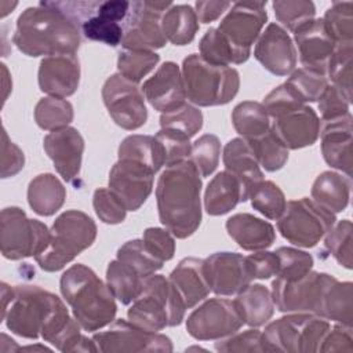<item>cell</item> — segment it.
Wrapping results in <instances>:
<instances>
[{"label": "cell", "mask_w": 353, "mask_h": 353, "mask_svg": "<svg viewBox=\"0 0 353 353\" xmlns=\"http://www.w3.org/2000/svg\"><path fill=\"white\" fill-rule=\"evenodd\" d=\"M1 320L15 335L28 339L41 336L61 352H98L94 339L81 334V325L70 317L62 299L39 285L12 287Z\"/></svg>", "instance_id": "cell-1"}, {"label": "cell", "mask_w": 353, "mask_h": 353, "mask_svg": "<svg viewBox=\"0 0 353 353\" xmlns=\"http://www.w3.org/2000/svg\"><path fill=\"white\" fill-rule=\"evenodd\" d=\"M80 26L55 1L28 7L17 19L12 43L28 57L76 54L80 47Z\"/></svg>", "instance_id": "cell-2"}, {"label": "cell", "mask_w": 353, "mask_h": 353, "mask_svg": "<svg viewBox=\"0 0 353 353\" xmlns=\"http://www.w3.org/2000/svg\"><path fill=\"white\" fill-rule=\"evenodd\" d=\"M201 176L188 159L167 165L156 186L161 225L176 239L192 236L201 222Z\"/></svg>", "instance_id": "cell-3"}, {"label": "cell", "mask_w": 353, "mask_h": 353, "mask_svg": "<svg viewBox=\"0 0 353 353\" xmlns=\"http://www.w3.org/2000/svg\"><path fill=\"white\" fill-rule=\"evenodd\" d=\"M59 290L83 330L98 331L114 320L116 298L91 268L72 265L62 273Z\"/></svg>", "instance_id": "cell-4"}, {"label": "cell", "mask_w": 353, "mask_h": 353, "mask_svg": "<svg viewBox=\"0 0 353 353\" xmlns=\"http://www.w3.org/2000/svg\"><path fill=\"white\" fill-rule=\"evenodd\" d=\"M185 302L170 279L152 274L143 280L141 294L127 310L128 321L157 332L165 327L179 325L185 317Z\"/></svg>", "instance_id": "cell-5"}, {"label": "cell", "mask_w": 353, "mask_h": 353, "mask_svg": "<svg viewBox=\"0 0 353 353\" xmlns=\"http://www.w3.org/2000/svg\"><path fill=\"white\" fill-rule=\"evenodd\" d=\"M181 72L186 98L197 106L226 105L240 88V76L234 68L210 63L200 54L188 55Z\"/></svg>", "instance_id": "cell-6"}, {"label": "cell", "mask_w": 353, "mask_h": 353, "mask_svg": "<svg viewBox=\"0 0 353 353\" xmlns=\"http://www.w3.org/2000/svg\"><path fill=\"white\" fill-rule=\"evenodd\" d=\"M95 239L97 225L92 218L83 211L68 210L54 221L50 243L34 259L43 270L58 272L91 247Z\"/></svg>", "instance_id": "cell-7"}, {"label": "cell", "mask_w": 353, "mask_h": 353, "mask_svg": "<svg viewBox=\"0 0 353 353\" xmlns=\"http://www.w3.org/2000/svg\"><path fill=\"white\" fill-rule=\"evenodd\" d=\"M330 328V323L323 317L294 313L269 323L262 334L270 352L313 353L319 352Z\"/></svg>", "instance_id": "cell-8"}, {"label": "cell", "mask_w": 353, "mask_h": 353, "mask_svg": "<svg viewBox=\"0 0 353 353\" xmlns=\"http://www.w3.org/2000/svg\"><path fill=\"white\" fill-rule=\"evenodd\" d=\"M335 221L334 212L312 199L302 197L287 203L284 212L277 219V229L291 244L312 248L327 234Z\"/></svg>", "instance_id": "cell-9"}, {"label": "cell", "mask_w": 353, "mask_h": 353, "mask_svg": "<svg viewBox=\"0 0 353 353\" xmlns=\"http://www.w3.org/2000/svg\"><path fill=\"white\" fill-rule=\"evenodd\" d=\"M46 223L30 219L19 207H6L0 215V248L4 258L18 261L36 256L50 243Z\"/></svg>", "instance_id": "cell-10"}, {"label": "cell", "mask_w": 353, "mask_h": 353, "mask_svg": "<svg viewBox=\"0 0 353 353\" xmlns=\"http://www.w3.org/2000/svg\"><path fill=\"white\" fill-rule=\"evenodd\" d=\"M336 279L328 273L310 270L298 280L276 277L272 281V296L277 310L283 313H312L319 316L328 287Z\"/></svg>", "instance_id": "cell-11"}, {"label": "cell", "mask_w": 353, "mask_h": 353, "mask_svg": "<svg viewBox=\"0 0 353 353\" xmlns=\"http://www.w3.org/2000/svg\"><path fill=\"white\" fill-rule=\"evenodd\" d=\"M171 6L170 1H132L123 25L121 46L125 50L142 51L163 48L167 39L161 29V18Z\"/></svg>", "instance_id": "cell-12"}, {"label": "cell", "mask_w": 353, "mask_h": 353, "mask_svg": "<svg viewBox=\"0 0 353 353\" xmlns=\"http://www.w3.org/2000/svg\"><path fill=\"white\" fill-rule=\"evenodd\" d=\"M243 324L234 299L211 298L189 314L186 331L197 341H218L237 332Z\"/></svg>", "instance_id": "cell-13"}, {"label": "cell", "mask_w": 353, "mask_h": 353, "mask_svg": "<svg viewBox=\"0 0 353 353\" xmlns=\"http://www.w3.org/2000/svg\"><path fill=\"white\" fill-rule=\"evenodd\" d=\"M103 103L113 121L128 131L138 130L148 120L145 95L137 83L114 73L102 87Z\"/></svg>", "instance_id": "cell-14"}, {"label": "cell", "mask_w": 353, "mask_h": 353, "mask_svg": "<svg viewBox=\"0 0 353 353\" xmlns=\"http://www.w3.org/2000/svg\"><path fill=\"white\" fill-rule=\"evenodd\" d=\"M98 352L116 353V352H172V342L168 336L157 332L143 330L131 321L119 319L112 321L106 331L92 335Z\"/></svg>", "instance_id": "cell-15"}, {"label": "cell", "mask_w": 353, "mask_h": 353, "mask_svg": "<svg viewBox=\"0 0 353 353\" xmlns=\"http://www.w3.org/2000/svg\"><path fill=\"white\" fill-rule=\"evenodd\" d=\"M156 171L137 160L119 159L109 172V189L127 211L139 210L153 190Z\"/></svg>", "instance_id": "cell-16"}, {"label": "cell", "mask_w": 353, "mask_h": 353, "mask_svg": "<svg viewBox=\"0 0 353 353\" xmlns=\"http://www.w3.org/2000/svg\"><path fill=\"white\" fill-rule=\"evenodd\" d=\"M265 7L266 1L234 3L221 21L218 30L234 48L251 54V46L258 40L268 19Z\"/></svg>", "instance_id": "cell-17"}, {"label": "cell", "mask_w": 353, "mask_h": 353, "mask_svg": "<svg viewBox=\"0 0 353 353\" xmlns=\"http://www.w3.org/2000/svg\"><path fill=\"white\" fill-rule=\"evenodd\" d=\"M205 274L211 291L221 296H230L251 284L245 256L237 252H215L204 259Z\"/></svg>", "instance_id": "cell-18"}, {"label": "cell", "mask_w": 353, "mask_h": 353, "mask_svg": "<svg viewBox=\"0 0 353 353\" xmlns=\"http://www.w3.org/2000/svg\"><path fill=\"white\" fill-rule=\"evenodd\" d=\"M255 59L272 74L287 76L296 66V50L287 33L279 23H269L259 34L254 50Z\"/></svg>", "instance_id": "cell-19"}, {"label": "cell", "mask_w": 353, "mask_h": 353, "mask_svg": "<svg viewBox=\"0 0 353 353\" xmlns=\"http://www.w3.org/2000/svg\"><path fill=\"white\" fill-rule=\"evenodd\" d=\"M270 128L287 149L312 146L320 137L321 121L314 109L302 105L270 120Z\"/></svg>", "instance_id": "cell-20"}, {"label": "cell", "mask_w": 353, "mask_h": 353, "mask_svg": "<svg viewBox=\"0 0 353 353\" xmlns=\"http://www.w3.org/2000/svg\"><path fill=\"white\" fill-rule=\"evenodd\" d=\"M145 99L159 112L168 113L185 105L183 77L175 62H164L141 87Z\"/></svg>", "instance_id": "cell-21"}, {"label": "cell", "mask_w": 353, "mask_h": 353, "mask_svg": "<svg viewBox=\"0 0 353 353\" xmlns=\"http://www.w3.org/2000/svg\"><path fill=\"white\" fill-rule=\"evenodd\" d=\"M43 146L57 172L66 182H73L80 174L84 152V139L79 130L68 125L51 131L44 137Z\"/></svg>", "instance_id": "cell-22"}, {"label": "cell", "mask_w": 353, "mask_h": 353, "mask_svg": "<svg viewBox=\"0 0 353 353\" xmlns=\"http://www.w3.org/2000/svg\"><path fill=\"white\" fill-rule=\"evenodd\" d=\"M39 87L48 97L68 98L80 83V62L76 54L51 55L41 59L39 66Z\"/></svg>", "instance_id": "cell-23"}, {"label": "cell", "mask_w": 353, "mask_h": 353, "mask_svg": "<svg viewBox=\"0 0 353 353\" xmlns=\"http://www.w3.org/2000/svg\"><path fill=\"white\" fill-rule=\"evenodd\" d=\"M294 39L303 68L325 74L328 59L332 55L336 43L327 32L323 18L312 19L298 28L294 32Z\"/></svg>", "instance_id": "cell-24"}, {"label": "cell", "mask_w": 353, "mask_h": 353, "mask_svg": "<svg viewBox=\"0 0 353 353\" xmlns=\"http://www.w3.org/2000/svg\"><path fill=\"white\" fill-rule=\"evenodd\" d=\"M352 114L350 112L342 117L324 121L320 128L321 153L328 165L352 176Z\"/></svg>", "instance_id": "cell-25"}, {"label": "cell", "mask_w": 353, "mask_h": 353, "mask_svg": "<svg viewBox=\"0 0 353 353\" xmlns=\"http://www.w3.org/2000/svg\"><path fill=\"white\" fill-rule=\"evenodd\" d=\"M223 165L240 183L241 201H247L254 189L263 181L259 163L244 138H233L223 148Z\"/></svg>", "instance_id": "cell-26"}, {"label": "cell", "mask_w": 353, "mask_h": 353, "mask_svg": "<svg viewBox=\"0 0 353 353\" xmlns=\"http://www.w3.org/2000/svg\"><path fill=\"white\" fill-rule=\"evenodd\" d=\"M170 281L182 296L186 309L196 306L211 292L204 259L200 258H183L171 272Z\"/></svg>", "instance_id": "cell-27"}, {"label": "cell", "mask_w": 353, "mask_h": 353, "mask_svg": "<svg viewBox=\"0 0 353 353\" xmlns=\"http://www.w3.org/2000/svg\"><path fill=\"white\" fill-rule=\"evenodd\" d=\"M226 230L245 251L266 250L276 240V232L270 222L247 212L232 215L226 221Z\"/></svg>", "instance_id": "cell-28"}, {"label": "cell", "mask_w": 353, "mask_h": 353, "mask_svg": "<svg viewBox=\"0 0 353 353\" xmlns=\"http://www.w3.org/2000/svg\"><path fill=\"white\" fill-rule=\"evenodd\" d=\"M65 199L66 189L54 174H40L28 186V203L41 216L54 215L63 205Z\"/></svg>", "instance_id": "cell-29"}, {"label": "cell", "mask_w": 353, "mask_h": 353, "mask_svg": "<svg viewBox=\"0 0 353 353\" xmlns=\"http://www.w3.org/2000/svg\"><path fill=\"white\" fill-rule=\"evenodd\" d=\"M350 188L349 176L334 171H324L313 182L312 199L334 214L342 212L349 204Z\"/></svg>", "instance_id": "cell-30"}, {"label": "cell", "mask_w": 353, "mask_h": 353, "mask_svg": "<svg viewBox=\"0 0 353 353\" xmlns=\"http://www.w3.org/2000/svg\"><path fill=\"white\" fill-rule=\"evenodd\" d=\"M244 324L258 328L266 324L274 313L272 291L262 284H248L234 299Z\"/></svg>", "instance_id": "cell-31"}, {"label": "cell", "mask_w": 353, "mask_h": 353, "mask_svg": "<svg viewBox=\"0 0 353 353\" xmlns=\"http://www.w3.org/2000/svg\"><path fill=\"white\" fill-rule=\"evenodd\" d=\"M241 203V188L230 172H218L208 183L204 193L205 211L212 215H223Z\"/></svg>", "instance_id": "cell-32"}, {"label": "cell", "mask_w": 353, "mask_h": 353, "mask_svg": "<svg viewBox=\"0 0 353 353\" xmlns=\"http://www.w3.org/2000/svg\"><path fill=\"white\" fill-rule=\"evenodd\" d=\"M161 29L167 41L175 46L192 43L199 30L194 8L189 4H172L161 18Z\"/></svg>", "instance_id": "cell-33"}, {"label": "cell", "mask_w": 353, "mask_h": 353, "mask_svg": "<svg viewBox=\"0 0 353 353\" xmlns=\"http://www.w3.org/2000/svg\"><path fill=\"white\" fill-rule=\"evenodd\" d=\"M319 317L352 327L353 321V284L335 281L324 294Z\"/></svg>", "instance_id": "cell-34"}, {"label": "cell", "mask_w": 353, "mask_h": 353, "mask_svg": "<svg viewBox=\"0 0 353 353\" xmlns=\"http://www.w3.org/2000/svg\"><path fill=\"white\" fill-rule=\"evenodd\" d=\"M200 55L210 63L230 66L232 63L240 65L245 62L251 54H245L234 48L230 41L218 30V28H210L199 43Z\"/></svg>", "instance_id": "cell-35"}, {"label": "cell", "mask_w": 353, "mask_h": 353, "mask_svg": "<svg viewBox=\"0 0 353 353\" xmlns=\"http://www.w3.org/2000/svg\"><path fill=\"white\" fill-rule=\"evenodd\" d=\"M143 277L124 262L110 261L106 269V284L116 299L123 305L131 303L142 291Z\"/></svg>", "instance_id": "cell-36"}, {"label": "cell", "mask_w": 353, "mask_h": 353, "mask_svg": "<svg viewBox=\"0 0 353 353\" xmlns=\"http://www.w3.org/2000/svg\"><path fill=\"white\" fill-rule=\"evenodd\" d=\"M232 123L237 134L244 139H254L270 130V117L259 102L244 101L234 106Z\"/></svg>", "instance_id": "cell-37"}, {"label": "cell", "mask_w": 353, "mask_h": 353, "mask_svg": "<svg viewBox=\"0 0 353 353\" xmlns=\"http://www.w3.org/2000/svg\"><path fill=\"white\" fill-rule=\"evenodd\" d=\"M119 159H131L152 167L156 172L164 165L161 148L152 135H128L119 145Z\"/></svg>", "instance_id": "cell-38"}, {"label": "cell", "mask_w": 353, "mask_h": 353, "mask_svg": "<svg viewBox=\"0 0 353 353\" xmlns=\"http://www.w3.org/2000/svg\"><path fill=\"white\" fill-rule=\"evenodd\" d=\"M73 120V106L63 98H41L34 108V121L41 130L55 131L68 127Z\"/></svg>", "instance_id": "cell-39"}, {"label": "cell", "mask_w": 353, "mask_h": 353, "mask_svg": "<svg viewBox=\"0 0 353 353\" xmlns=\"http://www.w3.org/2000/svg\"><path fill=\"white\" fill-rule=\"evenodd\" d=\"M248 143L252 148L259 165H262L265 171L274 172L285 165L288 160V149L277 138L272 128L258 138L248 139Z\"/></svg>", "instance_id": "cell-40"}, {"label": "cell", "mask_w": 353, "mask_h": 353, "mask_svg": "<svg viewBox=\"0 0 353 353\" xmlns=\"http://www.w3.org/2000/svg\"><path fill=\"white\" fill-rule=\"evenodd\" d=\"M117 259L131 266L143 279L154 274L163 268L164 263L149 252L142 239H135L124 243L117 250Z\"/></svg>", "instance_id": "cell-41"}, {"label": "cell", "mask_w": 353, "mask_h": 353, "mask_svg": "<svg viewBox=\"0 0 353 353\" xmlns=\"http://www.w3.org/2000/svg\"><path fill=\"white\" fill-rule=\"evenodd\" d=\"M323 22L336 44L353 43V3L334 1L325 11Z\"/></svg>", "instance_id": "cell-42"}, {"label": "cell", "mask_w": 353, "mask_h": 353, "mask_svg": "<svg viewBox=\"0 0 353 353\" xmlns=\"http://www.w3.org/2000/svg\"><path fill=\"white\" fill-rule=\"evenodd\" d=\"M160 55L154 51L124 50L117 58V70L125 79L139 83L159 63Z\"/></svg>", "instance_id": "cell-43"}, {"label": "cell", "mask_w": 353, "mask_h": 353, "mask_svg": "<svg viewBox=\"0 0 353 353\" xmlns=\"http://www.w3.org/2000/svg\"><path fill=\"white\" fill-rule=\"evenodd\" d=\"M251 205L268 219L277 221L285 210L287 200L283 190L272 181H262L251 193Z\"/></svg>", "instance_id": "cell-44"}, {"label": "cell", "mask_w": 353, "mask_h": 353, "mask_svg": "<svg viewBox=\"0 0 353 353\" xmlns=\"http://www.w3.org/2000/svg\"><path fill=\"white\" fill-rule=\"evenodd\" d=\"M285 84L299 97L302 102H316L330 83L325 74L302 66L292 70Z\"/></svg>", "instance_id": "cell-45"}, {"label": "cell", "mask_w": 353, "mask_h": 353, "mask_svg": "<svg viewBox=\"0 0 353 353\" xmlns=\"http://www.w3.org/2000/svg\"><path fill=\"white\" fill-rule=\"evenodd\" d=\"M352 57L353 43L336 44L332 55L327 63L328 79L332 85L342 90L347 97L352 98Z\"/></svg>", "instance_id": "cell-46"}, {"label": "cell", "mask_w": 353, "mask_h": 353, "mask_svg": "<svg viewBox=\"0 0 353 353\" xmlns=\"http://www.w3.org/2000/svg\"><path fill=\"white\" fill-rule=\"evenodd\" d=\"M273 10L277 21L291 32L314 19L316 7L310 0H276Z\"/></svg>", "instance_id": "cell-47"}, {"label": "cell", "mask_w": 353, "mask_h": 353, "mask_svg": "<svg viewBox=\"0 0 353 353\" xmlns=\"http://www.w3.org/2000/svg\"><path fill=\"white\" fill-rule=\"evenodd\" d=\"M352 230V222L349 219H342L338 223H334V226L327 232L324 240L328 252L346 269H352L353 265Z\"/></svg>", "instance_id": "cell-48"}, {"label": "cell", "mask_w": 353, "mask_h": 353, "mask_svg": "<svg viewBox=\"0 0 353 353\" xmlns=\"http://www.w3.org/2000/svg\"><path fill=\"white\" fill-rule=\"evenodd\" d=\"M221 142L214 134H204L192 143L189 160L197 168L200 176H210L218 167Z\"/></svg>", "instance_id": "cell-49"}, {"label": "cell", "mask_w": 353, "mask_h": 353, "mask_svg": "<svg viewBox=\"0 0 353 353\" xmlns=\"http://www.w3.org/2000/svg\"><path fill=\"white\" fill-rule=\"evenodd\" d=\"M160 127L181 132L188 138H192L203 127V113L199 110V108L185 103L172 112L161 113Z\"/></svg>", "instance_id": "cell-50"}, {"label": "cell", "mask_w": 353, "mask_h": 353, "mask_svg": "<svg viewBox=\"0 0 353 353\" xmlns=\"http://www.w3.org/2000/svg\"><path fill=\"white\" fill-rule=\"evenodd\" d=\"M79 26H80V32L88 40L101 41L112 47H116L123 41V34H124L123 25L119 22H112L98 17L97 10L94 14L84 18Z\"/></svg>", "instance_id": "cell-51"}, {"label": "cell", "mask_w": 353, "mask_h": 353, "mask_svg": "<svg viewBox=\"0 0 353 353\" xmlns=\"http://www.w3.org/2000/svg\"><path fill=\"white\" fill-rule=\"evenodd\" d=\"M279 256L277 277L284 280H298L313 268V256L298 248L280 247L274 251Z\"/></svg>", "instance_id": "cell-52"}, {"label": "cell", "mask_w": 353, "mask_h": 353, "mask_svg": "<svg viewBox=\"0 0 353 353\" xmlns=\"http://www.w3.org/2000/svg\"><path fill=\"white\" fill-rule=\"evenodd\" d=\"M215 350L223 352V353H232V352H270L268 347V343L263 338V334L256 330L251 328L244 332H234L226 338L218 339L215 342Z\"/></svg>", "instance_id": "cell-53"}, {"label": "cell", "mask_w": 353, "mask_h": 353, "mask_svg": "<svg viewBox=\"0 0 353 353\" xmlns=\"http://www.w3.org/2000/svg\"><path fill=\"white\" fill-rule=\"evenodd\" d=\"M154 138L161 148L164 165H172L175 163H181L189 159L192 143L189 141L190 138H188L186 135L172 130L160 128Z\"/></svg>", "instance_id": "cell-54"}, {"label": "cell", "mask_w": 353, "mask_h": 353, "mask_svg": "<svg viewBox=\"0 0 353 353\" xmlns=\"http://www.w3.org/2000/svg\"><path fill=\"white\" fill-rule=\"evenodd\" d=\"M92 205L97 216L103 223L117 225L125 219L127 208L110 189H97L92 196Z\"/></svg>", "instance_id": "cell-55"}, {"label": "cell", "mask_w": 353, "mask_h": 353, "mask_svg": "<svg viewBox=\"0 0 353 353\" xmlns=\"http://www.w3.org/2000/svg\"><path fill=\"white\" fill-rule=\"evenodd\" d=\"M352 98L347 97L338 87L328 84L321 97L319 98V110L321 114V121H330L342 117L349 113Z\"/></svg>", "instance_id": "cell-56"}, {"label": "cell", "mask_w": 353, "mask_h": 353, "mask_svg": "<svg viewBox=\"0 0 353 353\" xmlns=\"http://www.w3.org/2000/svg\"><path fill=\"white\" fill-rule=\"evenodd\" d=\"M262 105L265 106L270 120L285 113L290 112L292 109H296L302 105H305V102H302L299 99V97L285 84H280L276 88H273L263 99Z\"/></svg>", "instance_id": "cell-57"}, {"label": "cell", "mask_w": 353, "mask_h": 353, "mask_svg": "<svg viewBox=\"0 0 353 353\" xmlns=\"http://www.w3.org/2000/svg\"><path fill=\"white\" fill-rule=\"evenodd\" d=\"M142 240L149 252L161 262L174 258L175 240L170 230L161 228H148L143 232Z\"/></svg>", "instance_id": "cell-58"}, {"label": "cell", "mask_w": 353, "mask_h": 353, "mask_svg": "<svg viewBox=\"0 0 353 353\" xmlns=\"http://www.w3.org/2000/svg\"><path fill=\"white\" fill-rule=\"evenodd\" d=\"M245 261L252 280H266L279 273V256L276 252L261 250L245 256Z\"/></svg>", "instance_id": "cell-59"}, {"label": "cell", "mask_w": 353, "mask_h": 353, "mask_svg": "<svg viewBox=\"0 0 353 353\" xmlns=\"http://www.w3.org/2000/svg\"><path fill=\"white\" fill-rule=\"evenodd\" d=\"M25 164L23 152L8 138L6 128L1 132V178L17 175Z\"/></svg>", "instance_id": "cell-60"}, {"label": "cell", "mask_w": 353, "mask_h": 353, "mask_svg": "<svg viewBox=\"0 0 353 353\" xmlns=\"http://www.w3.org/2000/svg\"><path fill=\"white\" fill-rule=\"evenodd\" d=\"M319 352H353L352 327L345 324H335L325 334Z\"/></svg>", "instance_id": "cell-61"}, {"label": "cell", "mask_w": 353, "mask_h": 353, "mask_svg": "<svg viewBox=\"0 0 353 353\" xmlns=\"http://www.w3.org/2000/svg\"><path fill=\"white\" fill-rule=\"evenodd\" d=\"M130 1L125 0H108V1H99L97 8V15L112 21V22H123L125 21L128 11H130Z\"/></svg>", "instance_id": "cell-62"}, {"label": "cell", "mask_w": 353, "mask_h": 353, "mask_svg": "<svg viewBox=\"0 0 353 353\" xmlns=\"http://www.w3.org/2000/svg\"><path fill=\"white\" fill-rule=\"evenodd\" d=\"M232 4L229 1H214V0H207V1H196L194 3V11L197 15L199 22L201 23H210L215 19H218Z\"/></svg>", "instance_id": "cell-63"}, {"label": "cell", "mask_w": 353, "mask_h": 353, "mask_svg": "<svg viewBox=\"0 0 353 353\" xmlns=\"http://www.w3.org/2000/svg\"><path fill=\"white\" fill-rule=\"evenodd\" d=\"M18 350H33V352H51V349L43 346V345H34V346H25L19 347Z\"/></svg>", "instance_id": "cell-64"}]
</instances>
